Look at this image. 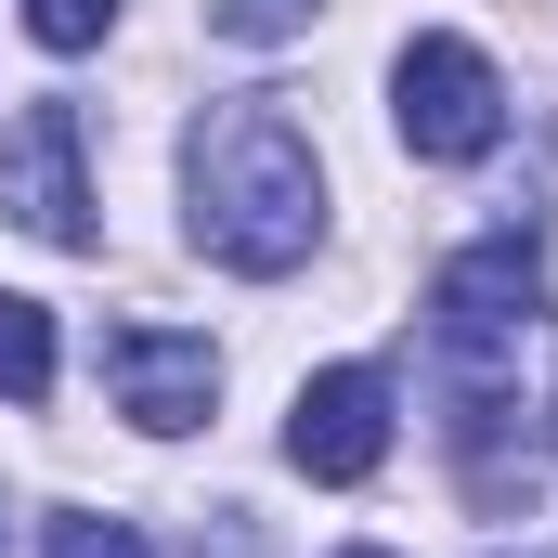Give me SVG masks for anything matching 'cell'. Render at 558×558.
Masks as SVG:
<instances>
[{"label":"cell","instance_id":"ba28073f","mask_svg":"<svg viewBox=\"0 0 558 558\" xmlns=\"http://www.w3.org/2000/svg\"><path fill=\"white\" fill-rule=\"evenodd\" d=\"M312 13H325V0H208V26H221V39H247V52H274V39H299Z\"/></svg>","mask_w":558,"mask_h":558},{"label":"cell","instance_id":"7a4b0ae2","mask_svg":"<svg viewBox=\"0 0 558 558\" xmlns=\"http://www.w3.org/2000/svg\"><path fill=\"white\" fill-rule=\"evenodd\" d=\"M533 312H546V247L533 234H481L428 286V338H441L454 377H507V351L533 338Z\"/></svg>","mask_w":558,"mask_h":558},{"label":"cell","instance_id":"277c9868","mask_svg":"<svg viewBox=\"0 0 558 558\" xmlns=\"http://www.w3.org/2000/svg\"><path fill=\"white\" fill-rule=\"evenodd\" d=\"M0 208L39 247H92V143H78V105H26L0 131Z\"/></svg>","mask_w":558,"mask_h":558},{"label":"cell","instance_id":"8992f818","mask_svg":"<svg viewBox=\"0 0 558 558\" xmlns=\"http://www.w3.org/2000/svg\"><path fill=\"white\" fill-rule=\"evenodd\" d=\"M286 454H299L312 481H377V454H390V377H377V364H325V377L286 403Z\"/></svg>","mask_w":558,"mask_h":558},{"label":"cell","instance_id":"5b68a950","mask_svg":"<svg viewBox=\"0 0 558 558\" xmlns=\"http://www.w3.org/2000/svg\"><path fill=\"white\" fill-rule=\"evenodd\" d=\"M105 390H118V416L131 428H208L221 403V351L208 338H182V325H105Z\"/></svg>","mask_w":558,"mask_h":558},{"label":"cell","instance_id":"3957f363","mask_svg":"<svg viewBox=\"0 0 558 558\" xmlns=\"http://www.w3.org/2000/svg\"><path fill=\"white\" fill-rule=\"evenodd\" d=\"M390 118H403V143H416L428 169H468V156L507 143V78H494L481 39L428 26V39H403V65H390Z\"/></svg>","mask_w":558,"mask_h":558},{"label":"cell","instance_id":"8fae6325","mask_svg":"<svg viewBox=\"0 0 558 558\" xmlns=\"http://www.w3.org/2000/svg\"><path fill=\"white\" fill-rule=\"evenodd\" d=\"M338 558H390V546H338Z\"/></svg>","mask_w":558,"mask_h":558},{"label":"cell","instance_id":"30bf717a","mask_svg":"<svg viewBox=\"0 0 558 558\" xmlns=\"http://www.w3.org/2000/svg\"><path fill=\"white\" fill-rule=\"evenodd\" d=\"M52 558H156L131 520H52Z\"/></svg>","mask_w":558,"mask_h":558},{"label":"cell","instance_id":"9c48e42d","mask_svg":"<svg viewBox=\"0 0 558 558\" xmlns=\"http://www.w3.org/2000/svg\"><path fill=\"white\" fill-rule=\"evenodd\" d=\"M105 26H118V0H26V39L39 52H92Z\"/></svg>","mask_w":558,"mask_h":558},{"label":"cell","instance_id":"6da1fadb","mask_svg":"<svg viewBox=\"0 0 558 558\" xmlns=\"http://www.w3.org/2000/svg\"><path fill=\"white\" fill-rule=\"evenodd\" d=\"M182 195H195V247L221 274H299L312 234H325V156L274 92H234V105L195 118Z\"/></svg>","mask_w":558,"mask_h":558},{"label":"cell","instance_id":"52a82bcc","mask_svg":"<svg viewBox=\"0 0 558 558\" xmlns=\"http://www.w3.org/2000/svg\"><path fill=\"white\" fill-rule=\"evenodd\" d=\"M0 403H52V312L0 286Z\"/></svg>","mask_w":558,"mask_h":558}]
</instances>
